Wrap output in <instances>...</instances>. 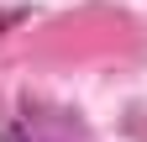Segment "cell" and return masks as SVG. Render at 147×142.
Returning <instances> with one entry per match:
<instances>
[{
  "instance_id": "obj_1",
  "label": "cell",
  "mask_w": 147,
  "mask_h": 142,
  "mask_svg": "<svg viewBox=\"0 0 147 142\" xmlns=\"http://www.w3.org/2000/svg\"><path fill=\"white\" fill-rule=\"evenodd\" d=\"M5 142H32V137H26V132H21V126H16V132H11V137H5Z\"/></svg>"
}]
</instances>
